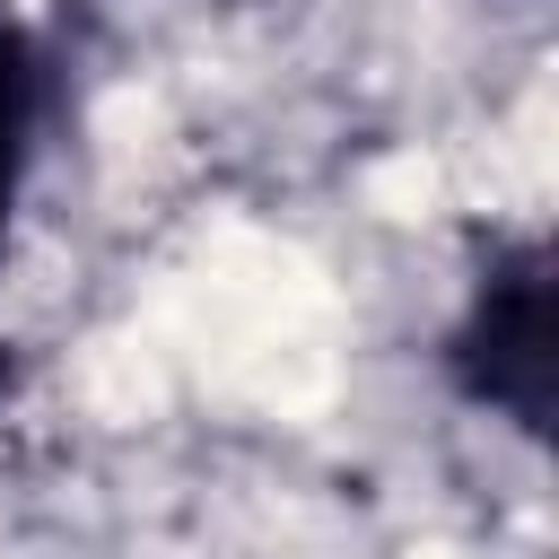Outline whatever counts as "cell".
<instances>
[{
	"instance_id": "obj_2",
	"label": "cell",
	"mask_w": 559,
	"mask_h": 559,
	"mask_svg": "<svg viewBox=\"0 0 559 559\" xmlns=\"http://www.w3.org/2000/svg\"><path fill=\"white\" fill-rule=\"evenodd\" d=\"M44 122H52V52L35 26L0 17V262H9V227L44 157Z\"/></svg>"
},
{
	"instance_id": "obj_1",
	"label": "cell",
	"mask_w": 559,
	"mask_h": 559,
	"mask_svg": "<svg viewBox=\"0 0 559 559\" xmlns=\"http://www.w3.org/2000/svg\"><path fill=\"white\" fill-rule=\"evenodd\" d=\"M559 262L542 227H498L472 253L463 306L437 341L445 393L463 411L507 419L524 445H550V402H559Z\"/></svg>"
},
{
	"instance_id": "obj_3",
	"label": "cell",
	"mask_w": 559,
	"mask_h": 559,
	"mask_svg": "<svg viewBox=\"0 0 559 559\" xmlns=\"http://www.w3.org/2000/svg\"><path fill=\"white\" fill-rule=\"evenodd\" d=\"M0 17H9V9H0Z\"/></svg>"
}]
</instances>
